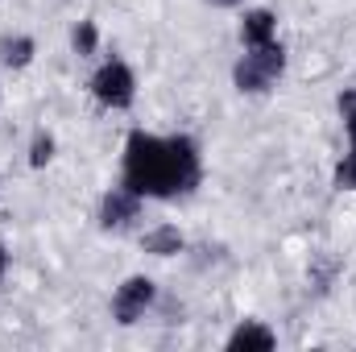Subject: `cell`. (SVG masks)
Segmentation results:
<instances>
[{
	"mask_svg": "<svg viewBox=\"0 0 356 352\" xmlns=\"http://www.w3.org/2000/svg\"><path fill=\"white\" fill-rule=\"evenodd\" d=\"M203 166L199 150L191 137H154V133H133L124 145V186L133 195L149 199H175L199 186Z\"/></svg>",
	"mask_w": 356,
	"mask_h": 352,
	"instance_id": "cell-1",
	"label": "cell"
},
{
	"mask_svg": "<svg viewBox=\"0 0 356 352\" xmlns=\"http://www.w3.org/2000/svg\"><path fill=\"white\" fill-rule=\"evenodd\" d=\"M282 71H286V50H282V42H269V46H253V50L236 63L232 79H236L241 91H269V83H273Z\"/></svg>",
	"mask_w": 356,
	"mask_h": 352,
	"instance_id": "cell-2",
	"label": "cell"
},
{
	"mask_svg": "<svg viewBox=\"0 0 356 352\" xmlns=\"http://www.w3.org/2000/svg\"><path fill=\"white\" fill-rule=\"evenodd\" d=\"M91 91H95V99L104 108H129L133 95H137V79H133V71L124 63H104L95 71V79H91Z\"/></svg>",
	"mask_w": 356,
	"mask_h": 352,
	"instance_id": "cell-3",
	"label": "cell"
},
{
	"mask_svg": "<svg viewBox=\"0 0 356 352\" xmlns=\"http://www.w3.org/2000/svg\"><path fill=\"white\" fill-rule=\"evenodd\" d=\"M154 303V282L149 278H129L120 290H116V298H112V315L120 319V323H137L141 315H145V307Z\"/></svg>",
	"mask_w": 356,
	"mask_h": 352,
	"instance_id": "cell-4",
	"label": "cell"
},
{
	"mask_svg": "<svg viewBox=\"0 0 356 352\" xmlns=\"http://www.w3.org/2000/svg\"><path fill=\"white\" fill-rule=\"evenodd\" d=\"M137 211H141V195H133L129 186H116L99 203V224L104 228H124L129 220H137Z\"/></svg>",
	"mask_w": 356,
	"mask_h": 352,
	"instance_id": "cell-5",
	"label": "cell"
},
{
	"mask_svg": "<svg viewBox=\"0 0 356 352\" xmlns=\"http://www.w3.org/2000/svg\"><path fill=\"white\" fill-rule=\"evenodd\" d=\"M273 33H277V17H273L269 8H253V13H245V21H241V38H245L249 50H253V46H269V42H277Z\"/></svg>",
	"mask_w": 356,
	"mask_h": 352,
	"instance_id": "cell-6",
	"label": "cell"
},
{
	"mask_svg": "<svg viewBox=\"0 0 356 352\" xmlns=\"http://www.w3.org/2000/svg\"><path fill=\"white\" fill-rule=\"evenodd\" d=\"M277 344V336L269 332L266 323H257V319H245L232 336H228V349L232 352H241V349H261V352H269Z\"/></svg>",
	"mask_w": 356,
	"mask_h": 352,
	"instance_id": "cell-7",
	"label": "cell"
},
{
	"mask_svg": "<svg viewBox=\"0 0 356 352\" xmlns=\"http://www.w3.org/2000/svg\"><path fill=\"white\" fill-rule=\"evenodd\" d=\"M145 253H154V257H175L178 249H182V232L170 228V224H162V228H154V232H145Z\"/></svg>",
	"mask_w": 356,
	"mask_h": 352,
	"instance_id": "cell-8",
	"label": "cell"
},
{
	"mask_svg": "<svg viewBox=\"0 0 356 352\" xmlns=\"http://www.w3.org/2000/svg\"><path fill=\"white\" fill-rule=\"evenodd\" d=\"M33 38H0V63L4 67H29Z\"/></svg>",
	"mask_w": 356,
	"mask_h": 352,
	"instance_id": "cell-9",
	"label": "cell"
},
{
	"mask_svg": "<svg viewBox=\"0 0 356 352\" xmlns=\"http://www.w3.org/2000/svg\"><path fill=\"white\" fill-rule=\"evenodd\" d=\"M50 154H54V137L50 133H38L33 137V150H29V166H46Z\"/></svg>",
	"mask_w": 356,
	"mask_h": 352,
	"instance_id": "cell-10",
	"label": "cell"
},
{
	"mask_svg": "<svg viewBox=\"0 0 356 352\" xmlns=\"http://www.w3.org/2000/svg\"><path fill=\"white\" fill-rule=\"evenodd\" d=\"M336 186H340V191H356V150L336 166Z\"/></svg>",
	"mask_w": 356,
	"mask_h": 352,
	"instance_id": "cell-11",
	"label": "cell"
},
{
	"mask_svg": "<svg viewBox=\"0 0 356 352\" xmlns=\"http://www.w3.org/2000/svg\"><path fill=\"white\" fill-rule=\"evenodd\" d=\"M340 112H344V125H348V141L356 150V88L340 95Z\"/></svg>",
	"mask_w": 356,
	"mask_h": 352,
	"instance_id": "cell-12",
	"label": "cell"
},
{
	"mask_svg": "<svg viewBox=\"0 0 356 352\" xmlns=\"http://www.w3.org/2000/svg\"><path fill=\"white\" fill-rule=\"evenodd\" d=\"M75 50H79V54H91V50H95V25H91V21H79V29H75Z\"/></svg>",
	"mask_w": 356,
	"mask_h": 352,
	"instance_id": "cell-13",
	"label": "cell"
},
{
	"mask_svg": "<svg viewBox=\"0 0 356 352\" xmlns=\"http://www.w3.org/2000/svg\"><path fill=\"white\" fill-rule=\"evenodd\" d=\"M4 269H8V253H4V245H0V278H4Z\"/></svg>",
	"mask_w": 356,
	"mask_h": 352,
	"instance_id": "cell-14",
	"label": "cell"
},
{
	"mask_svg": "<svg viewBox=\"0 0 356 352\" xmlns=\"http://www.w3.org/2000/svg\"><path fill=\"white\" fill-rule=\"evenodd\" d=\"M211 4H220V8H232V4H241V0H211Z\"/></svg>",
	"mask_w": 356,
	"mask_h": 352,
	"instance_id": "cell-15",
	"label": "cell"
}]
</instances>
